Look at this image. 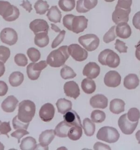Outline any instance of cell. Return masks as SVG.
<instances>
[{
  "instance_id": "1",
  "label": "cell",
  "mask_w": 140,
  "mask_h": 150,
  "mask_svg": "<svg viewBox=\"0 0 140 150\" xmlns=\"http://www.w3.org/2000/svg\"><path fill=\"white\" fill-rule=\"evenodd\" d=\"M69 57L68 46H62L49 53L47 58V63L52 67L59 68L64 66Z\"/></svg>"
},
{
  "instance_id": "2",
  "label": "cell",
  "mask_w": 140,
  "mask_h": 150,
  "mask_svg": "<svg viewBox=\"0 0 140 150\" xmlns=\"http://www.w3.org/2000/svg\"><path fill=\"white\" fill-rule=\"evenodd\" d=\"M36 105L34 102L26 100L19 104L18 118L24 123H30L34 117Z\"/></svg>"
},
{
  "instance_id": "3",
  "label": "cell",
  "mask_w": 140,
  "mask_h": 150,
  "mask_svg": "<svg viewBox=\"0 0 140 150\" xmlns=\"http://www.w3.org/2000/svg\"><path fill=\"white\" fill-rule=\"evenodd\" d=\"M19 10L8 1H0V16L7 22H13L19 18Z\"/></svg>"
},
{
  "instance_id": "4",
  "label": "cell",
  "mask_w": 140,
  "mask_h": 150,
  "mask_svg": "<svg viewBox=\"0 0 140 150\" xmlns=\"http://www.w3.org/2000/svg\"><path fill=\"white\" fill-rule=\"evenodd\" d=\"M98 61L102 65L113 68L119 66L120 62L118 54L109 49H106L101 52L98 56Z\"/></svg>"
},
{
  "instance_id": "5",
  "label": "cell",
  "mask_w": 140,
  "mask_h": 150,
  "mask_svg": "<svg viewBox=\"0 0 140 150\" xmlns=\"http://www.w3.org/2000/svg\"><path fill=\"white\" fill-rule=\"evenodd\" d=\"M119 137L120 134L118 130L111 127H104L100 128L96 134L97 139L109 144L116 142Z\"/></svg>"
},
{
  "instance_id": "6",
  "label": "cell",
  "mask_w": 140,
  "mask_h": 150,
  "mask_svg": "<svg viewBox=\"0 0 140 150\" xmlns=\"http://www.w3.org/2000/svg\"><path fill=\"white\" fill-rule=\"evenodd\" d=\"M78 42L86 50L91 52L97 49L100 44V39L96 35L89 34L80 36Z\"/></svg>"
},
{
  "instance_id": "7",
  "label": "cell",
  "mask_w": 140,
  "mask_h": 150,
  "mask_svg": "<svg viewBox=\"0 0 140 150\" xmlns=\"http://www.w3.org/2000/svg\"><path fill=\"white\" fill-rule=\"evenodd\" d=\"M47 63L46 61L40 62H32L27 67V74L28 78L31 80L38 79L42 71L47 67Z\"/></svg>"
},
{
  "instance_id": "8",
  "label": "cell",
  "mask_w": 140,
  "mask_h": 150,
  "mask_svg": "<svg viewBox=\"0 0 140 150\" xmlns=\"http://www.w3.org/2000/svg\"><path fill=\"white\" fill-rule=\"evenodd\" d=\"M139 122H132L127 118V114H124L119 118L118 126L122 132L125 135H131L135 130Z\"/></svg>"
},
{
  "instance_id": "9",
  "label": "cell",
  "mask_w": 140,
  "mask_h": 150,
  "mask_svg": "<svg viewBox=\"0 0 140 150\" xmlns=\"http://www.w3.org/2000/svg\"><path fill=\"white\" fill-rule=\"evenodd\" d=\"M68 52L71 57L77 62H82L88 57V54L85 49L81 47L79 45L71 44L68 47Z\"/></svg>"
},
{
  "instance_id": "10",
  "label": "cell",
  "mask_w": 140,
  "mask_h": 150,
  "mask_svg": "<svg viewBox=\"0 0 140 150\" xmlns=\"http://www.w3.org/2000/svg\"><path fill=\"white\" fill-rule=\"evenodd\" d=\"M0 39L5 44L12 46L17 42L18 37L17 32L10 28H6L0 33Z\"/></svg>"
},
{
  "instance_id": "11",
  "label": "cell",
  "mask_w": 140,
  "mask_h": 150,
  "mask_svg": "<svg viewBox=\"0 0 140 150\" xmlns=\"http://www.w3.org/2000/svg\"><path fill=\"white\" fill-rule=\"evenodd\" d=\"M55 137V134L52 129L46 130L40 134L39 137V144L37 145L36 150L44 149L48 150V145L52 142Z\"/></svg>"
},
{
  "instance_id": "12",
  "label": "cell",
  "mask_w": 140,
  "mask_h": 150,
  "mask_svg": "<svg viewBox=\"0 0 140 150\" xmlns=\"http://www.w3.org/2000/svg\"><path fill=\"white\" fill-rule=\"evenodd\" d=\"M131 9H124L116 6L112 19L115 24H118L120 23H127L129 19V14Z\"/></svg>"
},
{
  "instance_id": "13",
  "label": "cell",
  "mask_w": 140,
  "mask_h": 150,
  "mask_svg": "<svg viewBox=\"0 0 140 150\" xmlns=\"http://www.w3.org/2000/svg\"><path fill=\"white\" fill-rule=\"evenodd\" d=\"M88 19L84 16H74L72 23V31L79 34L84 31L88 27Z\"/></svg>"
},
{
  "instance_id": "14",
  "label": "cell",
  "mask_w": 140,
  "mask_h": 150,
  "mask_svg": "<svg viewBox=\"0 0 140 150\" xmlns=\"http://www.w3.org/2000/svg\"><path fill=\"white\" fill-rule=\"evenodd\" d=\"M121 79V76L117 71H109L105 75L104 83L109 88H116L120 84Z\"/></svg>"
},
{
  "instance_id": "15",
  "label": "cell",
  "mask_w": 140,
  "mask_h": 150,
  "mask_svg": "<svg viewBox=\"0 0 140 150\" xmlns=\"http://www.w3.org/2000/svg\"><path fill=\"white\" fill-rule=\"evenodd\" d=\"M55 115V108L52 104L47 103L41 107L39 112L40 118L43 122L51 121Z\"/></svg>"
},
{
  "instance_id": "16",
  "label": "cell",
  "mask_w": 140,
  "mask_h": 150,
  "mask_svg": "<svg viewBox=\"0 0 140 150\" xmlns=\"http://www.w3.org/2000/svg\"><path fill=\"white\" fill-rule=\"evenodd\" d=\"M100 67L95 62L88 63L83 70V75L91 79L96 78L100 74Z\"/></svg>"
},
{
  "instance_id": "17",
  "label": "cell",
  "mask_w": 140,
  "mask_h": 150,
  "mask_svg": "<svg viewBox=\"0 0 140 150\" xmlns=\"http://www.w3.org/2000/svg\"><path fill=\"white\" fill-rule=\"evenodd\" d=\"M29 28L35 35L42 32L48 33L49 28L47 21L41 19H37L32 21L29 25Z\"/></svg>"
},
{
  "instance_id": "18",
  "label": "cell",
  "mask_w": 140,
  "mask_h": 150,
  "mask_svg": "<svg viewBox=\"0 0 140 150\" xmlns=\"http://www.w3.org/2000/svg\"><path fill=\"white\" fill-rule=\"evenodd\" d=\"M64 93L67 96L77 99L80 95V90L78 85L74 81L66 82L64 86Z\"/></svg>"
},
{
  "instance_id": "19",
  "label": "cell",
  "mask_w": 140,
  "mask_h": 150,
  "mask_svg": "<svg viewBox=\"0 0 140 150\" xmlns=\"http://www.w3.org/2000/svg\"><path fill=\"white\" fill-rule=\"evenodd\" d=\"M90 104L94 108L105 109L108 106V99L104 95L97 94L90 98Z\"/></svg>"
},
{
  "instance_id": "20",
  "label": "cell",
  "mask_w": 140,
  "mask_h": 150,
  "mask_svg": "<svg viewBox=\"0 0 140 150\" xmlns=\"http://www.w3.org/2000/svg\"><path fill=\"white\" fill-rule=\"evenodd\" d=\"M18 102L17 98L14 96H9L2 102L1 108L5 112L12 113L16 109Z\"/></svg>"
},
{
  "instance_id": "21",
  "label": "cell",
  "mask_w": 140,
  "mask_h": 150,
  "mask_svg": "<svg viewBox=\"0 0 140 150\" xmlns=\"http://www.w3.org/2000/svg\"><path fill=\"white\" fill-rule=\"evenodd\" d=\"M116 34L117 36L123 39H127L131 35V29L127 23H120L116 27Z\"/></svg>"
},
{
  "instance_id": "22",
  "label": "cell",
  "mask_w": 140,
  "mask_h": 150,
  "mask_svg": "<svg viewBox=\"0 0 140 150\" xmlns=\"http://www.w3.org/2000/svg\"><path fill=\"white\" fill-rule=\"evenodd\" d=\"M64 120L71 126H80L82 127L81 120L78 115L74 110H71L67 112L64 115Z\"/></svg>"
},
{
  "instance_id": "23",
  "label": "cell",
  "mask_w": 140,
  "mask_h": 150,
  "mask_svg": "<svg viewBox=\"0 0 140 150\" xmlns=\"http://www.w3.org/2000/svg\"><path fill=\"white\" fill-rule=\"evenodd\" d=\"M125 103L124 101L119 98H115L110 102L109 110L115 115H119L123 112L125 110Z\"/></svg>"
},
{
  "instance_id": "24",
  "label": "cell",
  "mask_w": 140,
  "mask_h": 150,
  "mask_svg": "<svg viewBox=\"0 0 140 150\" xmlns=\"http://www.w3.org/2000/svg\"><path fill=\"white\" fill-rule=\"evenodd\" d=\"M140 83V79L135 74H129L126 76L124 79V86L128 90H132L136 88Z\"/></svg>"
},
{
  "instance_id": "25",
  "label": "cell",
  "mask_w": 140,
  "mask_h": 150,
  "mask_svg": "<svg viewBox=\"0 0 140 150\" xmlns=\"http://www.w3.org/2000/svg\"><path fill=\"white\" fill-rule=\"evenodd\" d=\"M72 127L69 124L67 123L65 120L62 121L58 124L55 128L54 132L55 135L59 137H66L67 134Z\"/></svg>"
},
{
  "instance_id": "26",
  "label": "cell",
  "mask_w": 140,
  "mask_h": 150,
  "mask_svg": "<svg viewBox=\"0 0 140 150\" xmlns=\"http://www.w3.org/2000/svg\"><path fill=\"white\" fill-rule=\"evenodd\" d=\"M47 17L49 21L51 22L57 23L61 22L62 14L60 11L57 8V6H54L50 9H48Z\"/></svg>"
},
{
  "instance_id": "27",
  "label": "cell",
  "mask_w": 140,
  "mask_h": 150,
  "mask_svg": "<svg viewBox=\"0 0 140 150\" xmlns=\"http://www.w3.org/2000/svg\"><path fill=\"white\" fill-rule=\"evenodd\" d=\"M56 106L58 112L64 115L67 112L72 110V103L71 101L65 98H60L57 101Z\"/></svg>"
},
{
  "instance_id": "28",
  "label": "cell",
  "mask_w": 140,
  "mask_h": 150,
  "mask_svg": "<svg viewBox=\"0 0 140 150\" xmlns=\"http://www.w3.org/2000/svg\"><path fill=\"white\" fill-rule=\"evenodd\" d=\"M37 144L36 140L32 137H26L21 141L20 148L22 150H36Z\"/></svg>"
},
{
  "instance_id": "29",
  "label": "cell",
  "mask_w": 140,
  "mask_h": 150,
  "mask_svg": "<svg viewBox=\"0 0 140 150\" xmlns=\"http://www.w3.org/2000/svg\"><path fill=\"white\" fill-rule=\"evenodd\" d=\"M34 42L36 46L41 48L47 46L49 42V38L47 33L42 32L35 35Z\"/></svg>"
},
{
  "instance_id": "30",
  "label": "cell",
  "mask_w": 140,
  "mask_h": 150,
  "mask_svg": "<svg viewBox=\"0 0 140 150\" xmlns=\"http://www.w3.org/2000/svg\"><path fill=\"white\" fill-rule=\"evenodd\" d=\"M24 80V74L20 71H14L9 77V82L13 87L20 86Z\"/></svg>"
},
{
  "instance_id": "31",
  "label": "cell",
  "mask_w": 140,
  "mask_h": 150,
  "mask_svg": "<svg viewBox=\"0 0 140 150\" xmlns=\"http://www.w3.org/2000/svg\"><path fill=\"white\" fill-rule=\"evenodd\" d=\"M81 88L85 93L92 94L96 90V84L94 80L89 78H85L82 81Z\"/></svg>"
},
{
  "instance_id": "32",
  "label": "cell",
  "mask_w": 140,
  "mask_h": 150,
  "mask_svg": "<svg viewBox=\"0 0 140 150\" xmlns=\"http://www.w3.org/2000/svg\"><path fill=\"white\" fill-rule=\"evenodd\" d=\"M83 128L85 134L87 137H92L95 132V125L88 118H86L83 120Z\"/></svg>"
},
{
  "instance_id": "33",
  "label": "cell",
  "mask_w": 140,
  "mask_h": 150,
  "mask_svg": "<svg viewBox=\"0 0 140 150\" xmlns=\"http://www.w3.org/2000/svg\"><path fill=\"white\" fill-rule=\"evenodd\" d=\"M82 127L73 126L70 128L67 134V137L72 141H77L82 137Z\"/></svg>"
},
{
  "instance_id": "34",
  "label": "cell",
  "mask_w": 140,
  "mask_h": 150,
  "mask_svg": "<svg viewBox=\"0 0 140 150\" xmlns=\"http://www.w3.org/2000/svg\"><path fill=\"white\" fill-rule=\"evenodd\" d=\"M58 5L64 12H70L74 9L76 6L75 0H59Z\"/></svg>"
},
{
  "instance_id": "35",
  "label": "cell",
  "mask_w": 140,
  "mask_h": 150,
  "mask_svg": "<svg viewBox=\"0 0 140 150\" xmlns=\"http://www.w3.org/2000/svg\"><path fill=\"white\" fill-rule=\"evenodd\" d=\"M36 13L40 15L44 14L48 11L49 5H48L47 1L43 0H38L34 6Z\"/></svg>"
},
{
  "instance_id": "36",
  "label": "cell",
  "mask_w": 140,
  "mask_h": 150,
  "mask_svg": "<svg viewBox=\"0 0 140 150\" xmlns=\"http://www.w3.org/2000/svg\"><path fill=\"white\" fill-rule=\"evenodd\" d=\"M60 75L64 79H72L76 76V74L74 70L67 66H64L60 71Z\"/></svg>"
},
{
  "instance_id": "37",
  "label": "cell",
  "mask_w": 140,
  "mask_h": 150,
  "mask_svg": "<svg viewBox=\"0 0 140 150\" xmlns=\"http://www.w3.org/2000/svg\"><path fill=\"white\" fill-rule=\"evenodd\" d=\"M91 119L94 123H101L106 119V114L104 112L101 110H93L91 114Z\"/></svg>"
},
{
  "instance_id": "38",
  "label": "cell",
  "mask_w": 140,
  "mask_h": 150,
  "mask_svg": "<svg viewBox=\"0 0 140 150\" xmlns=\"http://www.w3.org/2000/svg\"><path fill=\"white\" fill-rule=\"evenodd\" d=\"M127 118L132 122H139L140 118V110L136 108H131L127 113Z\"/></svg>"
},
{
  "instance_id": "39",
  "label": "cell",
  "mask_w": 140,
  "mask_h": 150,
  "mask_svg": "<svg viewBox=\"0 0 140 150\" xmlns=\"http://www.w3.org/2000/svg\"><path fill=\"white\" fill-rule=\"evenodd\" d=\"M27 54L28 57L32 62H37L41 58V53L37 49L31 47L27 51Z\"/></svg>"
},
{
  "instance_id": "40",
  "label": "cell",
  "mask_w": 140,
  "mask_h": 150,
  "mask_svg": "<svg viewBox=\"0 0 140 150\" xmlns=\"http://www.w3.org/2000/svg\"><path fill=\"white\" fill-rule=\"evenodd\" d=\"M116 26H113L111 27L104 36L103 40L106 44H108L109 42L113 41L116 39L117 35L116 34Z\"/></svg>"
},
{
  "instance_id": "41",
  "label": "cell",
  "mask_w": 140,
  "mask_h": 150,
  "mask_svg": "<svg viewBox=\"0 0 140 150\" xmlns=\"http://www.w3.org/2000/svg\"><path fill=\"white\" fill-rule=\"evenodd\" d=\"M10 55V51L7 47L0 46V62L5 63Z\"/></svg>"
},
{
  "instance_id": "42",
  "label": "cell",
  "mask_w": 140,
  "mask_h": 150,
  "mask_svg": "<svg viewBox=\"0 0 140 150\" xmlns=\"http://www.w3.org/2000/svg\"><path fill=\"white\" fill-rule=\"evenodd\" d=\"M14 62L18 66L25 67L28 63V60L24 54L18 53L14 57Z\"/></svg>"
},
{
  "instance_id": "43",
  "label": "cell",
  "mask_w": 140,
  "mask_h": 150,
  "mask_svg": "<svg viewBox=\"0 0 140 150\" xmlns=\"http://www.w3.org/2000/svg\"><path fill=\"white\" fill-rule=\"evenodd\" d=\"M12 124H13V128L15 130L19 129H23L27 130L28 127L30 123H24L22 121H20L18 119V116H15L12 120Z\"/></svg>"
},
{
  "instance_id": "44",
  "label": "cell",
  "mask_w": 140,
  "mask_h": 150,
  "mask_svg": "<svg viewBox=\"0 0 140 150\" xmlns=\"http://www.w3.org/2000/svg\"><path fill=\"white\" fill-rule=\"evenodd\" d=\"M74 16V15L72 14H66L63 18L62 22L64 26L70 31H72V23Z\"/></svg>"
},
{
  "instance_id": "45",
  "label": "cell",
  "mask_w": 140,
  "mask_h": 150,
  "mask_svg": "<svg viewBox=\"0 0 140 150\" xmlns=\"http://www.w3.org/2000/svg\"><path fill=\"white\" fill-rule=\"evenodd\" d=\"M29 134V132L27 131L26 129H17L16 131L14 132L11 134V137H15L18 139V143L20 142V139H22V137L26 135Z\"/></svg>"
},
{
  "instance_id": "46",
  "label": "cell",
  "mask_w": 140,
  "mask_h": 150,
  "mask_svg": "<svg viewBox=\"0 0 140 150\" xmlns=\"http://www.w3.org/2000/svg\"><path fill=\"white\" fill-rule=\"evenodd\" d=\"M66 31L63 30L60 32L59 34L57 36V38L52 41V49H55L59 45L61 44V42L63 41V40L65 36Z\"/></svg>"
},
{
  "instance_id": "47",
  "label": "cell",
  "mask_w": 140,
  "mask_h": 150,
  "mask_svg": "<svg viewBox=\"0 0 140 150\" xmlns=\"http://www.w3.org/2000/svg\"><path fill=\"white\" fill-rule=\"evenodd\" d=\"M12 129L9 122H1L0 124V135H6L9 137L8 133L11 131Z\"/></svg>"
},
{
  "instance_id": "48",
  "label": "cell",
  "mask_w": 140,
  "mask_h": 150,
  "mask_svg": "<svg viewBox=\"0 0 140 150\" xmlns=\"http://www.w3.org/2000/svg\"><path fill=\"white\" fill-rule=\"evenodd\" d=\"M115 49L119 53H127V47L125 45V43L124 42L117 39L115 42Z\"/></svg>"
},
{
  "instance_id": "49",
  "label": "cell",
  "mask_w": 140,
  "mask_h": 150,
  "mask_svg": "<svg viewBox=\"0 0 140 150\" xmlns=\"http://www.w3.org/2000/svg\"><path fill=\"white\" fill-rule=\"evenodd\" d=\"M132 0H118L117 7L124 9H131Z\"/></svg>"
},
{
  "instance_id": "50",
  "label": "cell",
  "mask_w": 140,
  "mask_h": 150,
  "mask_svg": "<svg viewBox=\"0 0 140 150\" xmlns=\"http://www.w3.org/2000/svg\"><path fill=\"white\" fill-rule=\"evenodd\" d=\"M98 0H84L83 5L86 9L90 11L96 7Z\"/></svg>"
},
{
  "instance_id": "51",
  "label": "cell",
  "mask_w": 140,
  "mask_h": 150,
  "mask_svg": "<svg viewBox=\"0 0 140 150\" xmlns=\"http://www.w3.org/2000/svg\"><path fill=\"white\" fill-rule=\"evenodd\" d=\"M84 0H78L77 1L76 6V11L79 13H85L89 12V11L86 9L83 5Z\"/></svg>"
},
{
  "instance_id": "52",
  "label": "cell",
  "mask_w": 140,
  "mask_h": 150,
  "mask_svg": "<svg viewBox=\"0 0 140 150\" xmlns=\"http://www.w3.org/2000/svg\"><path fill=\"white\" fill-rule=\"evenodd\" d=\"M132 24L136 29H138L140 24V11L137 12L132 18Z\"/></svg>"
},
{
  "instance_id": "53",
  "label": "cell",
  "mask_w": 140,
  "mask_h": 150,
  "mask_svg": "<svg viewBox=\"0 0 140 150\" xmlns=\"http://www.w3.org/2000/svg\"><path fill=\"white\" fill-rule=\"evenodd\" d=\"M94 150H111L109 146L105 144L101 143L100 142H97L94 146Z\"/></svg>"
},
{
  "instance_id": "54",
  "label": "cell",
  "mask_w": 140,
  "mask_h": 150,
  "mask_svg": "<svg viewBox=\"0 0 140 150\" xmlns=\"http://www.w3.org/2000/svg\"><path fill=\"white\" fill-rule=\"evenodd\" d=\"M20 6H22V7H23L29 13H30L32 10V5L28 0H23L22 3L20 5Z\"/></svg>"
},
{
  "instance_id": "55",
  "label": "cell",
  "mask_w": 140,
  "mask_h": 150,
  "mask_svg": "<svg viewBox=\"0 0 140 150\" xmlns=\"http://www.w3.org/2000/svg\"><path fill=\"white\" fill-rule=\"evenodd\" d=\"M135 56L136 58L140 61V40L138 44L135 46Z\"/></svg>"
},
{
  "instance_id": "56",
  "label": "cell",
  "mask_w": 140,
  "mask_h": 150,
  "mask_svg": "<svg viewBox=\"0 0 140 150\" xmlns=\"http://www.w3.org/2000/svg\"><path fill=\"white\" fill-rule=\"evenodd\" d=\"M5 72V66L4 63L0 62V77L2 76Z\"/></svg>"
},
{
  "instance_id": "57",
  "label": "cell",
  "mask_w": 140,
  "mask_h": 150,
  "mask_svg": "<svg viewBox=\"0 0 140 150\" xmlns=\"http://www.w3.org/2000/svg\"><path fill=\"white\" fill-rule=\"evenodd\" d=\"M51 29H52V30L55 31V33H60L61 31L59 27L57 26L56 25H55L54 24H51Z\"/></svg>"
},
{
  "instance_id": "58",
  "label": "cell",
  "mask_w": 140,
  "mask_h": 150,
  "mask_svg": "<svg viewBox=\"0 0 140 150\" xmlns=\"http://www.w3.org/2000/svg\"><path fill=\"white\" fill-rule=\"evenodd\" d=\"M135 137L137 140L138 141V143L140 144V130L137 131V132L136 133Z\"/></svg>"
},
{
  "instance_id": "59",
  "label": "cell",
  "mask_w": 140,
  "mask_h": 150,
  "mask_svg": "<svg viewBox=\"0 0 140 150\" xmlns=\"http://www.w3.org/2000/svg\"><path fill=\"white\" fill-rule=\"evenodd\" d=\"M4 149V146L1 142H0V150H3Z\"/></svg>"
},
{
  "instance_id": "60",
  "label": "cell",
  "mask_w": 140,
  "mask_h": 150,
  "mask_svg": "<svg viewBox=\"0 0 140 150\" xmlns=\"http://www.w3.org/2000/svg\"><path fill=\"white\" fill-rule=\"evenodd\" d=\"M106 2H113L115 0H104Z\"/></svg>"
},
{
  "instance_id": "61",
  "label": "cell",
  "mask_w": 140,
  "mask_h": 150,
  "mask_svg": "<svg viewBox=\"0 0 140 150\" xmlns=\"http://www.w3.org/2000/svg\"><path fill=\"white\" fill-rule=\"evenodd\" d=\"M0 96H2V93H1V90H0Z\"/></svg>"
},
{
  "instance_id": "62",
  "label": "cell",
  "mask_w": 140,
  "mask_h": 150,
  "mask_svg": "<svg viewBox=\"0 0 140 150\" xmlns=\"http://www.w3.org/2000/svg\"><path fill=\"white\" fill-rule=\"evenodd\" d=\"M139 29V30H140V25H139V29Z\"/></svg>"
},
{
  "instance_id": "63",
  "label": "cell",
  "mask_w": 140,
  "mask_h": 150,
  "mask_svg": "<svg viewBox=\"0 0 140 150\" xmlns=\"http://www.w3.org/2000/svg\"><path fill=\"white\" fill-rule=\"evenodd\" d=\"M1 123V120H0V124Z\"/></svg>"
}]
</instances>
